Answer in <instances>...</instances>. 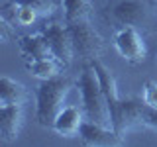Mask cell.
Instances as JSON below:
<instances>
[{
	"label": "cell",
	"instance_id": "cell-7",
	"mask_svg": "<svg viewBox=\"0 0 157 147\" xmlns=\"http://www.w3.org/2000/svg\"><path fill=\"white\" fill-rule=\"evenodd\" d=\"M81 141L85 145H124V137H122L114 127H108V126H100V124H94V122H88L85 120L82 122V127H81Z\"/></svg>",
	"mask_w": 157,
	"mask_h": 147
},
{
	"label": "cell",
	"instance_id": "cell-17",
	"mask_svg": "<svg viewBox=\"0 0 157 147\" xmlns=\"http://www.w3.org/2000/svg\"><path fill=\"white\" fill-rule=\"evenodd\" d=\"M155 57H157V55H155Z\"/></svg>",
	"mask_w": 157,
	"mask_h": 147
},
{
	"label": "cell",
	"instance_id": "cell-14",
	"mask_svg": "<svg viewBox=\"0 0 157 147\" xmlns=\"http://www.w3.org/2000/svg\"><path fill=\"white\" fill-rule=\"evenodd\" d=\"M14 2L33 8L39 16H49V14L57 12L59 8H63V0H14Z\"/></svg>",
	"mask_w": 157,
	"mask_h": 147
},
{
	"label": "cell",
	"instance_id": "cell-10",
	"mask_svg": "<svg viewBox=\"0 0 157 147\" xmlns=\"http://www.w3.org/2000/svg\"><path fill=\"white\" fill-rule=\"evenodd\" d=\"M18 49L22 53V57L26 61H33V59H41V57H49L51 55V49L47 45V39L41 32L39 33H26V36H20L16 39Z\"/></svg>",
	"mask_w": 157,
	"mask_h": 147
},
{
	"label": "cell",
	"instance_id": "cell-6",
	"mask_svg": "<svg viewBox=\"0 0 157 147\" xmlns=\"http://www.w3.org/2000/svg\"><path fill=\"white\" fill-rule=\"evenodd\" d=\"M41 33L47 39V45L51 49V55H55L59 61H63L65 65L73 61L75 53H73V41L71 33H69L67 24L59 22H45L41 26Z\"/></svg>",
	"mask_w": 157,
	"mask_h": 147
},
{
	"label": "cell",
	"instance_id": "cell-2",
	"mask_svg": "<svg viewBox=\"0 0 157 147\" xmlns=\"http://www.w3.org/2000/svg\"><path fill=\"white\" fill-rule=\"evenodd\" d=\"M78 92H81V102H82V112L88 122H94L100 126L112 127V116H110V108H108L106 94L102 90L100 78H98L92 63L88 61L82 67L81 75L77 81Z\"/></svg>",
	"mask_w": 157,
	"mask_h": 147
},
{
	"label": "cell",
	"instance_id": "cell-3",
	"mask_svg": "<svg viewBox=\"0 0 157 147\" xmlns=\"http://www.w3.org/2000/svg\"><path fill=\"white\" fill-rule=\"evenodd\" d=\"M75 81L67 75H57L41 81L36 88V122L43 127H51L55 116L63 108V102L73 88Z\"/></svg>",
	"mask_w": 157,
	"mask_h": 147
},
{
	"label": "cell",
	"instance_id": "cell-9",
	"mask_svg": "<svg viewBox=\"0 0 157 147\" xmlns=\"http://www.w3.org/2000/svg\"><path fill=\"white\" fill-rule=\"evenodd\" d=\"M24 124V104H2L0 106V141L12 143Z\"/></svg>",
	"mask_w": 157,
	"mask_h": 147
},
{
	"label": "cell",
	"instance_id": "cell-5",
	"mask_svg": "<svg viewBox=\"0 0 157 147\" xmlns=\"http://www.w3.org/2000/svg\"><path fill=\"white\" fill-rule=\"evenodd\" d=\"M114 49L118 51L124 61H128L130 65H140L145 61L147 49L144 43V36L137 28L124 26V28H116L114 32Z\"/></svg>",
	"mask_w": 157,
	"mask_h": 147
},
{
	"label": "cell",
	"instance_id": "cell-16",
	"mask_svg": "<svg viewBox=\"0 0 157 147\" xmlns=\"http://www.w3.org/2000/svg\"><path fill=\"white\" fill-rule=\"evenodd\" d=\"M145 104L157 108V82L155 81H145L144 82V92H141Z\"/></svg>",
	"mask_w": 157,
	"mask_h": 147
},
{
	"label": "cell",
	"instance_id": "cell-13",
	"mask_svg": "<svg viewBox=\"0 0 157 147\" xmlns=\"http://www.w3.org/2000/svg\"><path fill=\"white\" fill-rule=\"evenodd\" d=\"M63 14L67 24L77 20H90L92 4L90 0H63Z\"/></svg>",
	"mask_w": 157,
	"mask_h": 147
},
{
	"label": "cell",
	"instance_id": "cell-8",
	"mask_svg": "<svg viewBox=\"0 0 157 147\" xmlns=\"http://www.w3.org/2000/svg\"><path fill=\"white\" fill-rule=\"evenodd\" d=\"M85 112L78 106H63L59 114L53 120L51 130L61 137H77L81 134L82 122H85Z\"/></svg>",
	"mask_w": 157,
	"mask_h": 147
},
{
	"label": "cell",
	"instance_id": "cell-12",
	"mask_svg": "<svg viewBox=\"0 0 157 147\" xmlns=\"http://www.w3.org/2000/svg\"><path fill=\"white\" fill-rule=\"evenodd\" d=\"M29 98L28 88L10 77L0 78V104H26Z\"/></svg>",
	"mask_w": 157,
	"mask_h": 147
},
{
	"label": "cell",
	"instance_id": "cell-15",
	"mask_svg": "<svg viewBox=\"0 0 157 147\" xmlns=\"http://www.w3.org/2000/svg\"><path fill=\"white\" fill-rule=\"evenodd\" d=\"M137 127H149V130L157 131V108L145 104L144 98L137 106Z\"/></svg>",
	"mask_w": 157,
	"mask_h": 147
},
{
	"label": "cell",
	"instance_id": "cell-11",
	"mask_svg": "<svg viewBox=\"0 0 157 147\" xmlns=\"http://www.w3.org/2000/svg\"><path fill=\"white\" fill-rule=\"evenodd\" d=\"M65 67L67 65L63 61H59L55 55L41 57V59H33V61H26V71L32 77L39 78V81H45V78H53V77L61 75Z\"/></svg>",
	"mask_w": 157,
	"mask_h": 147
},
{
	"label": "cell",
	"instance_id": "cell-1",
	"mask_svg": "<svg viewBox=\"0 0 157 147\" xmlns=\"http://www.w3.org/2000/svg\"><path fill=\"white\" fill-rule=\"evenodd\" d=\"M102 16L114 28L132 26L140 32H157V2L153 0H108Z\"/></svg>",
	"mask_w": 157,
	"mask_h": 147
},
{
	"label": "cell",
	"instance_id": "cell-4",
	"mask_svg": "<svg viewBox=\"0 0 157 147\" xmlns=\"http://www.w3.org/2000/svg\"><path fill=\"white\" fill-rule=\"evenodd\" d=\"M67 24V22H65ZM73 41V53L82 61H94L104 51V39L90 24V20H77L67 24Z\"/></svg>",
	"mask_w": 157,
	"mask_h": 147
}]
</instances>
